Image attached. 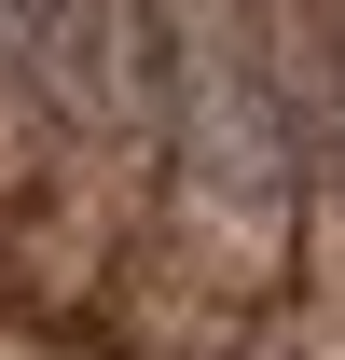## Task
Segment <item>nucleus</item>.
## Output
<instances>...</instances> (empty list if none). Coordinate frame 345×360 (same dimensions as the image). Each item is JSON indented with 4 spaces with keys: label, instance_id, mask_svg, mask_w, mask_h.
Segmentation results:
<instances>
[{
    "label": "nucleus",
    "instance_id": "1",
    "mask_svg": "<svg viewBox=\"0 0 345 360\" xmlns=\"http://www.w3.org/2000/svg\"><path fill=\"white\" fill-rule=\"evenodd\" d=\"M318 0H166V222L208 291H276L304 236Z\"/></svg>",
    "mask_w": 345,
    "mask_h": 360
},
{
    "label": "nucleus",
    "instance_id": "4",
    "mask_svg": "<svg viewBox=\"0 0 345 360\" xmlns=\"http://www.w3.org/2000/svg\"><path fill=\"white\" fill-rule=\"evenodd\" d=\"M0 97H28V0H0Z\"/></svg>",
    "mask_w": 345,
    "mask_h": 360
},
{
    "label": "nucleus",
    "instance_id": "3",
    "mask_svg": "<svg viewBox=\"0 0 345 360\" xmlns=\"http://www.w3.org/2000/svg\"><path fill=\"white\" fill-rule=\"evenodd\" d=\"M304 194L345 208V14L318 0V111H304Z\"/></svg>",
    "mask_w": 345,
    "mask_h": 360
},
{
    "label": "nucleus",
    "instance_id": "2",
    "mask_svg": "<svg viewBox=\"0 0 345 360\" xmlns=\"http://www.w3.org/2000/svg\"><path fill=\"white\" fill-rule=\"evenodd\" d=\"M28 111L69 167H152V139H166V0H28Z\"/></svg>",
    "mask_w": 345,
    "mask_h": 360
}]
</instances>
